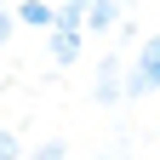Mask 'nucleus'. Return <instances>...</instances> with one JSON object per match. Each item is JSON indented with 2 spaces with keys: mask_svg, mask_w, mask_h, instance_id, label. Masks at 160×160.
I'll return each mask as SVG.
<instances>
[{
  "mask_svg": "<svg viewBox=\"0 0 160 160\" xmlns=\"http://www.w3.org/2000/svg\"><path fill=\"white\" fill-rule=\"evenodd\" d=\"M137 97H160V34H149L126 63V103Z\"/></svg>",
  "mask_w": 160,
  "mask_h": 160,
  "instance_id": "f257e3e1",
  "label": "nucleus"
},
{
  "mask_svg": "<svg viewBox=\"0 0 160 160\" xmlns=\"http://www.w3.org/2000/svg\"><path fill=\"white\" fill-rule=\"evenodd\" d=\"M92 97L103 109H114V103H126V57H120V46L114 52H103L92 63Z\"/></svg>",
  "mask_w": 160,
  "mask_h": 160,
  "instance_id": "f03ea898",
  "label": "nucleus"
},
{
  "mask_svg": "<svg viewBox=\"0 0 160 160\" xmlns=\"http://www.w3.org/2000/svg\"><path fill=\"white\" fill-rule=\"evenodd\" d=\"M80 52H86V29H63V23L46 29V57H52L57 69H74Z\"/></svg>",
  "mask_w": 160,
  "mask_h": 160,
  "instance_id": "7ed1b4c3",
  "label": "nucleus"
},
{
  "mask_svg": "<svg viewBox=\"0 0 160 160\" xmlns=\"http://www.w3.org/2000/svg\"><path fill=\"white\" fill-rule=\"evenodd\" d=\"M12 12H17V23H23V29H40V34L57 23V0H17Z\"/></svg>",
  "mask_w": 160,
  "mask_h": 160,
  "instance_id": "20e7f679",
  "label": "nucleus"
},
{
  "mask_svg": "<svg viewBox=\"0 0 160 160\" xmlns=\"http://www.w3.org/2000/svg\"><path fill=\"white\" fill-rule=\"evenodd\" d=\"M120 0H86V34H109V29H120Z\"/></svg>",
  "mask_w": 160,
  "mask_h": 160,
  "instance_id": "39448f33",
  "label": "nucleus"
},
{
  "mask_svg": "<svg viewBox=\"0 0 160 160\" xmlns=\"http://www.w3.org/2000/svg\"><path fill=\"white\" fill-rule=\"evenodd\" d=\"M0 160H23V143H17V132L0 126Z\"/></svg>",
  "mask_w": 160,
  "mask_h": 160,
  "instance_id": "423d86ee",
  "label": "nucleus"
},
{
  "mask_svg": "<svg viewBox=\"0 0 160 160\" xmlns=\"http://www.w3.org/2000/svg\"><path fill=\"white\" fill-rule=\"evenodd\" d=\"M34 160H69V149L52 137V143H40V149H34Z\"/></svg>",
  "mask_w": 160,
  "mask_h": 160,
  "instance_id": "0eeeda50",
  "label": "nucleus"
},
{
  "mask_svg": "<svg viewBox=\"0 0 160 160\" xmlns=\"http://www.w3.org/2000/svg\"><path fill=\"white\" fill-rule=\"evenodd\" d=\"M12 29H17V12H12V6H0V46L12 40Z\"/></svg>",
  "mask_w": 160,
  "mask_h": 160,
  "instance_id": "6e6552de",
  "label": "nucleus"
}]
</instances>
